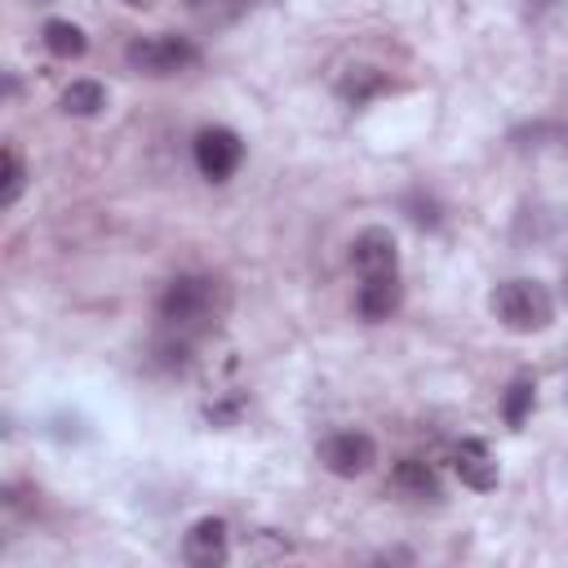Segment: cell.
<instances>
[{"mask_svg":"<svg viewBox=\"0 0 568 568\" xmlns=\"http://www.w3.org/2000/svg\"><path fill=\"white\" fill-rule=\"evenodd\" d=\"M226 306H231V293H226L222 280H213V275H173L164 284L160 302H155V315L164 320L169 333L195 342V337H204L222 324Z\"/></svg>","mask_w":568,"mask_h":568,"instance_id":"obj_1","label":"cell"},{"mask_svg":"<svg viewBox=\"0 0 568 568\" xmlns=\"http://www.w3.org/2000/svg\"><path fill=\"white\" fill-rule=\"evenodd\" d=\"M493 315L501 320V328L510 333H541L550 328L555 320V297L541 280H528V275H515V280H501L488 297Z\"/></svg>","mask_w":568,"mask_h":568,"instance_id":"obj_2","label":"cell"},{"mask_svg":"<svg viewBox=\"0 0 568 568\" xmlns=\"http://www.w3.org/2000/svg\"><path fill=\"white\" fill-rule=\"evenodd\" d=\"M124 62L138 75H178L200 62V49L186 36H138V40H129Z\"/></svg>","mask_w":568,"mask_h":568,"instance_id":"obj_3","label":"cell"},{"mask_svg":"<svg viewBox=\"0 0 568 568\" xmlns=\"http://www.w3.org/2000/svg\"><path fill=\"white\" fill-rule=\"evenodd\" d=\"M191 151H195V169H200V178H209V182H226V178L240 169V160H244V142H240V133L226 129V124H204V129L195 133Z\"/></svg>","mask_w":568,"mask_h":568,"instance_id":"obj_4","label":"cell"},{"mask_svg":"<svg viewBox=\"0 0 568 568\" xmlns=\"http://www.w3.org/2000/svg\"><path fill=\"white\" fill-rule=\"evenodd\" d=\"M320 462H324L328 475L355 479V475L373 470L377 444H373V435H364V430H333V435L320 439Z\"/></svg>","mask_w":568,"mask_h":568,"instance_id":"obj_5","label":"cell"},{"mask_svg":"<svg viewBox=\"0 0 568 568\" xmlns=\"http://www.w3.org/2000/svg\"><path fill=\"white\" fill-rule=\"evenodd\" d=\"M226 555H231V532H226V524L217 515H204V519H195L186 528L182 559L191 568H217V564H226Z\"/></svg>","mask_w":568,"mask_h":568,"instance_id":"obj_6","label":"cell"},{"mask_svg":"<svg viewBox=\"0 0 568 568\" xmlns=\"http://www.w3.org/2000/svg\"><path fill=\"white\" fill-rule=\"evenodd\" d=\"M351 266L359 275H399V248L386 226H368L351 240Z\"/></svg>","mask_w":568,"mask_h":568,"instance_id":"obj_7","label":"cell"},{"mask_svg":"<svg viewBox=\"0 0 568 568\" xmlns=\"http://www.w3.org/2000/svg\"><path fill=\"white\" fill-rule=\"evenodd\" d=\"M453 470L475 493H493L497 488V462H493V453H488L484 439H462L453 448Z\"/></svg>","mask_w":568,"mask_h":568,"instance_id":"obj_8","label":"cell"},{"mask_svg":"<svg viewBox=\"0 0 568 568\" xmlns=\"http://www.w3.org/2000/svg\"><path fill=\"white\" fill-rule=\"evenodd\" d=\"M355 311L368 324H382L399 311V275H364L359 293H355Z\"/></svg>","mask_w":568,"mask_h":568,"instance_id":"obj_9","label":"cell"},{"mask_svg":"<svg viewBox=\"0 0 568 568\" xmlns=\"http://www.w3.org/2000/svg\"><path fill=\"white\" fill-rule=\"evenodd\" d=\"M390 488L399 497H413V501H435L439 497V475L422 457H399L395 470H390Z\"/></svg>","mask_w":568,"mask_h":568,"instance_id":"obj_10","label":"cell"},{"mask_svg":"<svg viewBox=\"0 0 568 568\" xmlns=\"http://www.w3.org/2000/svg\"><path fill=\"white\" fill-rule=\"evenodd\" d=\"M40 40H44V49L53 53V58H84V49H89V36L71 22V18H49L44 27H40Z\"/></svg>","mask_w":568,"mask_h":568,"instance_id":"obj_11","label":"cell"},{"mask_svg":"<svg viewBox=\"0 0 568 568\" xmlns=\"http://www.w3.org/2000/svg\"><path fill=\"white\" fill-rule=\"evenodd\" d=\"M386 89V75L377 71V67H351L342 80H337V98L346 102V106H364L368 98H377Z\"/></svg>","mask_w":568,"mask_h":568,"instance_id":"obj_12","label":"cell"},{"mask_svg":"<svg viewBox=\"0 0 568 568\" xmlns=\"http://www.w3.org/2000/svg\"><path fill=\"white\" fill-rule=\"evenodd\" d=\"M102 106H106V89L98 80H71L62 89V111L75 120H93V115H102Z\"/></svg>","mask_w":568,"mask_h":568,"instance_id":"obj_13","label":"cell"},{"mask_svg":"<svg viewBox=\"0 0 568 568\" xmlns=\"http://www.w3.org/2000/svg\"><path fill=\"white\" fill-rule=\"evenodd\" d=\"M0 209H9V204H18V195H22V186H27V164H22V155H18V146H4L0 151Z\"/></svg>","mask_w":568,"mask_h":568,"instance_id":"obj_14","label":"cell"},{"mask_svg":"<svg viewBox=\"0 0 568 568\" xmlns=\"http://www.w3.org/2000/svg\"><path fill=\"white\" fill-rule=\"evenodd\" d=\"M532 395H537L532 377H515V382L506 386V395H501V417H506L510 426H524V417L532 413Z\"/></svg>","mask_w":568,"mask_h":568,"instance_id":"obj_15","label":"cell"},{"mask_svg":"<svg viewBox=\"0 0 568 568\" xmlns=\"http://www.w3.org/2000/svg\"><path fill=\"white\" fill-rule=\"evenodd\" d=\"M240 408H244V395H231L226 404H209V422H217V426H222V422H235Z\"/></svg>","mask_w":568,"mask_h":568,"instance_id":"obj_16","label":"cell"},{"mask_svg":"<svg viewBox=\"0 0 568 568\" xmlns=\"http://www.w3.org/2000/svg\"><path fill=\"white\" fill-rule=\"evenodd\" d=\"M408 209H413L408 217H413L417 226H439V209H435V200H426V204H422V200H413Z\"/></svg>","mask_w":568,"mask_h":568,"instance_id":"obj_17","label":"cell"},{"mask_svg":"<svg viewBox=\"0 0 568 568\" xmlns=\"http://www.w3.org/2000/svg\"><path fill=\"white\" fill-rule=\"evenodd\" d=\"M186 4H191V9H213L217 0H186Z\"/></svg>","mask_w":568,"mask_h":568,"instance_id":"obj_18","label":"cell"},{"mask_svg":"<svg viewBox=\"0 0 568 568\" xmlns=\"http://www.w3.org/2000/svg\"><path fill=\"white\" fill-rule=\"evenodd\" d=\"M124 4H133V9H142V4H151V0H124Z\"/></svg>","mask_w":568,"mask_h":568,"instance_id":"obj_19","label":"cell"},{"mask_svg":"<svg viewBox=\"0 0 568 568\" xmlns=\"http://www.w3.org/2000/svg\"><path fill=\"white\" fill-rule=\"evenodd\" d=\"M564 297H568V280H564Z\"/></svg>","mask_w":568,"mask_h":568,"instance_id":"obj_20","label":"cell"}]
</instances>
